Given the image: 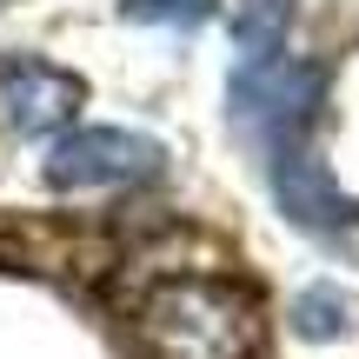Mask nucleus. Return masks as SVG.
I'll use <instances>...</instances> for the list:
<instances>
[{
    "instance_id": "nucleus-4",
    "label": "nucleus",
    "mask_w": 359,
    "mask_h": 359,
    "mask_svg": "<svg viewBox=\"0 0 359 359\" xmlns=\"http://www.w3.org/2000/svg\"><path fill=\"white\" fill-rule=\"evenodd\" d=\"M266 180H273V200H280V213L293 219V226L326 233V240H346V233L359 226V206L333 187V173H326V160L313 154V140L266 154Z\"/></svg>"
},
{
    "instance_id": "nucleus-5",
    "label": "nucleus",
    "mask_w": 359,
    "mask_h": 359,
    "mask_svg": "<svg viewBox=\"0 0 359 359\" xmlns=\"http://www.w3.org/2000/svg\"><path fill=\"white\" fill-rule=\"evenodd\" d=\"M74 107H80V80L74 74L34 60V53L0 60V114H7L13 133H53Z\"/></svg>"
},
{
    "instance_id": "nucleus-7",
    "label": "nucleus",
    "mask_w": 359,
    "mask_h": 359,
    "mask_svg": "<svg viewBox=\"0 0 359 359\" xmlns=\"http://www.w3.org/2000/svg\"><path fill=\"white\" fill-rule=\"evenodd\" d=\"M346 320H353V306H346L339 286H306V293L293 299V326L306 339H339V333H346Z\"/></svg>"
},
{
    "instance_id": "nucleus-2",
    "label": "nucleus",
    "mask_w": 359,
    "mask_h": 359,
    "mask_svg": "<svg viewBox=\"0 0 359 359\" xmlns=\"http://www.w3.org/2000/svg\"><path fill=\"white\" fill-rule=\"evenodd\" d=\"M233 127L259 147V154H280V147H299L326 100V74L313 60H240L233 74Z\"/></svg>"
},
{
    "instance_id": "nucleus-8",
    "label": "nucleus",
    "mask_w": 359,
    "mask_h": 359,
    "mask_svg": "<svg viewBox=\"0 0 359 359\" xmlns=\"http://www.w3.org/2000/svg\"><path fill=\"white\" fill-rule=\"evenodd\" d=\"M213 7L219 0H120V13L127 20H140V27H200V20H213Z\"/></svg>"
},
{
    "instance_id": "nucleus-6",
    "label": "nucleus",
    "mask_w": 359,
    "mask_h": 359,
    "mask_svg": "<svg viewBox=\"0 0 359 359\" xmlns=\"http://www.w3.org/2000/svg\"><path fill=\"white\" fill-rule=\"evenodd\" d=\"M293 7H299V0H240V13H233V40H240L246 60H280L286 27H293Z\"/></svg>"
},
{
    "instance_id": "nucleus-1",
    "label": "nucleus",
    "mask_w": 359,
    "mask_h": 359,
    "mask_svg": "<svg viewBox=\"0 0 359 359\" xmlns=\"http://www.w3.org/2000/svg\"><path fill=\"white\" fill-rule=\"evenodd\" d=\"M147 359H253L259 346V299L213 273L160 280L133 313Z\"/></svg>"
},
{
    "instance_id": "nucleus-3",
    "label": "nucleus",
    "mask_w": 359,
    "mask_h": 359,
    "mask_svg": "<svg viewBox=\"0 0 359 359\" xmlns=\"http://www.w3.org/2000/svg\"><path fill=\"white\" fill-rule=\"evenodd\" d=\"M160 140L147 133H127V127H80L67 140H53L47 154V187L74 193V187H127V180H147L160 173Z\"/></svg>"
}]
</instances>
